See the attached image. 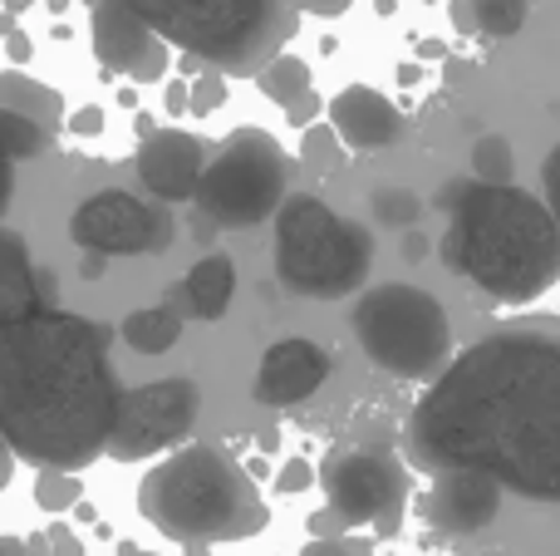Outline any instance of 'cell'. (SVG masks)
<instances>
[{
    "label": "cell",
    "mask_w": 560,
    "mask_h": 556,
    "mask_svg": "<svg viewBox=\"0 0 560 556\" xmlns=\"http://www.w3.org/2000/svg\"><path fill=\"white\" fill-rule=\"evenodd\" d=\"M408 463L472 468L532 502H560V325H506L447 360L408 414Z\"/></svg>",
    "instance_id": "6da1fadb"
},
{
    "label": "cell",
    "mask_w": 560,
    "mask_h": 556,
    "mask_svg": "<svg viewBox=\"0 0 560 556\" xmlns=\"http://www.w3.org/2000/svg\"><path fill=\"white\" fill-rule=\"evenodd\" d=\"M108 340L98 321L49 305L0 325V433L15 459L84 473L108 453L128 390Z\"/></svg>",
    "instance_id": "7a4b0ae2"
},
{
    "label": "cell",
    "mask_w": 560,
    "mask_h": 556,
    "mask_svg": "<svg viewBox=\"0 0 560 556\" xmlns=\"http://www.w3.org/2000/svg\"><path fill=\"white\" fill-rule=\"evenodd\" d=\"M443 256L447 271L472 281L502 305H532L560 281V227L546 197L516 183H447L443 187Z\"/></svg>",
    "instance_id": "3957f363"
},
{
    "label": "cell",
    "mask_w": 560,
    "mask_h": 556,
    "mask_svg": "<svg viewBox=\"0 0 560 556\" xmlns=\"http://www.w3.org/2000/svg\"><path fill=\"white\" fill-rule=\"evenodd\" d=\"M143 15L187 59L222 69L226 79H256L295 39L300 15H345L354 0H118Z\"/></svg>",
    "instance_id": "277c9868"
},
{
    "label": "cell",
    "mask_w": 560,
    "mask_h": 556,
    "mask_svg": "<svg viewBox=\"0 0 560 556\" xmlns=\"http://www.w3.org/2000/svg\"><path fill=\"white\" fill-rule=\"evenodd\" d=\"M138 512L187 547L246 542L271 522L246 468L217 443H187L138 483Z\"/></svg>",
    "instance_id": "5b68a950"
},
{
    "label": "cell",
    "mask_w": 560,
    "mask_h": 556,
    "mask_svg": "<svg viewBox=\"0 0 560 556\" xmlns=\"http://www.w3.org/2000/svg\"><path fill=\"white\" fill-rule=\"evenodd\" d=\"M374 266V236L364 222L339 217L325 197L290 193L276 212V281L290 296L339 301L359 291Z\"/></svg>",
    "instance_id": "8992f818"
},
{
    "label": "cell",
    "mask_w": 560,
    "mask_h": 556,
    "mask_svg": "<svg viewBox=\"0 0 560 556\" xmlns=\"http://www.w3.org/2000/svg\"><path fill=\"white\" fill-rule=\"evenodd\" d=\"M354 340L369 364L394 380H438L453 360V321L423 286L388 281L359 296Z\"/></svg>",
    "instance_id": "52a82bcc"
},
{
    "label": "cell",
    "mask_w": 560,
    "mask_h": 556,
    "mask_svg": "<svg viewBox=\"0 0 560 556\" xmlns=\"http://www.w3.org/2000/svg\"><path fill=\"white\" fill-rule=\"evenodd\" d=\"M290 197V158L261 128H236L217 158H207V173L197 183V212L212 227L226 232H246L261 227L280 212Z\"/></svg>",
    "instance_id": "ba28073f"
},
{
    "label": "cell",
    "mask_w": 560,
    "mask_h": 556,
    "mask_svg": "<svg viewBox=\"0 0 560 556\" xmlns=\"http://www.w3.org/2000/svg\"><path fill=\"white\" fill-rule=\"evenodd\" d=\"M319 488H325V508H335L349 532L374 528L378 537H394L408 502V468L384 443H354L325 459Z\"/></svg>",
    "instance_id": "9c48e42d"
},
{
    "label": "cell",
    "mask_w": 560,
    "mask_h": 556,
    "mask_svg": "<svg viewBox=\"0 0 560 556\" xmlns=\"http://www.w3.org/2000/svg\"><path fill=\"white\" fill-rule=\"evenodd\" d=\"M177 227L163 202L128 193V187H104L84 197L69 217V242L89 256H163L173 246Z\"/></svg>",
    "instance_id": "30bf717a"
},
{
    "label": "cell",
    "mask_w": 560,
    "mask_h": 556,
    "mask_svg": "<svg viewBox=\"0 0 560 556\" xmlns=\"http://www.w3.org/2000/svg\"><path fill=\"white\" fill-rule=\"evenodd\" d=\"M202 419V384L197 380H153L138 384V390H124V409H118V429L108 439L104 459L114 463H138L153 459V453H167L187 439Z\"/></svg>",
    "instance_id": "8fae6325"
},
{
    "label": "cell",
    "mask_w": 560,
    "mask_h": 556,
    "mask_svg": "<svg viewBox=\"0 0 560 556\" xmlns=\"http://www.w3.org/2000/svg\"><path fill=\"white\" fill-rule=\"evenodd\" d=\"M89 30H94V55L104 69L128 74L138 84H158L173 65L167 39L148 25L143 15H133L118 0H89Z\"/></svg>",
    "instance_id": "7c38bea8"
},
{
    "label": "cell",
    "mask_w": 560,
    "mask_h": 556,
    "mask_svg": "<svg viewBox=\"0 0 560 556\" xmlns=\"http://www.w3.org/2000/svg\"><path fill=\"white\" fill-rule=\"evenodd\" d=\"M138 183L158 197V202H192L197 183L207 173V143L187 128H143L138 138Z\"/></svg>",
    "instance_id": "4fadbf2b"
},
{
    "label": "cell",
    "mask_w": 560,
    "mask_h": 556,
    "mask_svg": "<svg viewBox=\"0 0 560 556\" xmlns=\"http://www.w3.org/2000/svg\"><path fill=\"white\" fill-rule=\"evenodd\" d=\"M502 483L487 478V473L472 468H447L433 473V488L423 498V518L433 532H447V537H472V532L492 528L497 512H502Z\"/></svg>",
    "instance_id": "5bb4252c"
},
{
    "label": "cell",
    "mask_w": 560,
    "mask_h": 556,
    "mask_svg": "<svg viewBox=\"0 0 560 556\" xmlns=\"http://www.w3.org/2000/svg\"><path fill=\"white\" fill-rule=\"evenodd\" d=\"M325 380H329V355L319 350L315 340H305V335H290V340H276L271 350L261 355L252 394L266 409H295V404H305Z\"/></svg>",
    "instance_id": "9a60e30c"
},
{
    "label": "cell",
    "mask_w": 560,
    "mask_h": 556,
    "mask_svg": "<svg viewBox=\"0 0 560 556\" xmlns=\"http://www.w3.org/2000/svg\"><path fill=\"white\" fill-rule=\"evenodd\" d=\"M329 128L339 134V143L354 148V153H374V148H388L404 138V114L388 94L369 84H349L329 99Z\"/></svg>",
    "instance_id": "2e32d148"
},
{
    "label": "cell",
    "mask_w": 560,
    "mask_h": 556,
    "mask_svg": "<svg viewBox=\"0 0 560 556\" xmlns=\"http://www.w3.org/2000/svg\"><path fill=\"white\" fill-rule=\"evenodd\" d=\"M39 305H45V296H39V276L35 262H30L25 236L0 227V325L35 315Z\"/></svg>",
    "instance_id": "e0dca14e"
},
{
    "label": "cell",
    "mask_w": 560,
    "mask_h": 556,
    "mask_svg": "<svg viewBox=\"0 0 560 556\" xmlns=\"http://www.w3.org/2000/svg\"><path fill=\"white\" fill-rule=\"evenodd\" d=\"M183 301L197 321H222L236 301V262L222 252L202 256L192 271L183 276Z\"/></svg>",
    "instance_id": "ac0fdd59"
},
{
    "label": "cell",
    "mask_w": 560,
    "mask_h": 556,
    "mask_svg": "<svg viewBox=\"0 0 560 556\" xmlns=\"http://www.w3.org/2000/svg\"><path fill=\"white\" fill-rule=\"evenodd\" d=\"M45 143H49V128H39L35 118L0 104V217H5L10 197H15V167L25 158L45 153Z\"/></svg>",
    "instance_id": "d6986e66"
},
{
    "label": "cell",
    "mask_w": 560,
    "mask_h": 556,
    "mask_svg": "<svg viewBox=\"0 0 560 556\" xmlns=\"http://www.w3.org/2000/svg\"><path fill=\"white\" fill-rule=\"evenodd\" d=\"M0 104L15 108V114L35 118L39 128H65V94H59L55 84H45V79L25 74V69H0Z\"/></svg>",
    "instance_id": "ffe728a7"
},
{
    "label": "cell",
    "mask_w": 560,
    "mask_h": 556,
    "mask_svg": "<svg viewBox=\"0 0 560 556\" xmlns=\"http://www.w3.org/2000/svg\"><path fill=\"white\" fill-rule=\"evenodd\" d=\"M118 335H124V345L138 355H167L183 340V321H177L173 305H143V311L124 315Z\"/></svg>",
    "instance_id": "44dd1931"
},
{
    "label": "cell",
    "mask_w": 560,
    "mask_h": 556,
    "mask_svg": "<svg viewBox=\"0 0 560 556\" xmlns=\"http://www.w3.org/2000/svg\"><path fill=\"white\" fill-rule=\"evenodd\" d=\"M256 89H261V94L271 99V104L290 108L300 94H310V89H315V74H310V65H305L300 55H285V49H280L271 65H266L261 74H256Z\"/></svg>",
    "instance_id": "7402d4cb"
},
{
    "label": "cell",
    "mask_w": 560,
    "mask_h": 556,
    "mask_svg": "<svg viewBox=\"0 0 560 556\" xmlns=\"http://www.w3.org/2000/svg\"><path fill=\"white\" fill-rule=\"evenodd\" d=\"M477 20V35H492V39H512L526 30L532 20V0H467Z\"/></svg>",
    "instance_id": "603a6c76"
},
{
    "label": "cell",
    "mask_w": 560,
    "mask_h": 556,
    "mask_svg": "<svg viewBox=\"0 0 560 556\" xmlns=\"http://www.w3.org/2000/svg\"><path fill=\"white\" fill-rule=\"evenodd\" d=\"M79 498H84V483H79V473H69V468H39V478H35V508L69 512V508H79Z\"/></svg>",
    "instance_id": "cb8c5ba5"
},
{
    "label": "cell",
    "mask_w": 560,
    "mask_h": 556,
    "mask_svg": "<svg viewBox=\"0 0 560 556\" xmlns=\"http://www.w3.org/2000/svg\"><path fill=\"white\" fill-rule=\"evenodd\" d=\"M512 167H516V158H512V143H506L502 134L477 138V148H472V177L477 183H512Z\"/></svg>",
    "instance_id": "d4e9b609"
},
{
    "label": "cell",
    "mask_w": 560,
    "mask_h": 556,
    "mask_svg": "<svg viewBox=\"0 0 560 556\" xmlns=\"http://www.w3.org/2000/svg\"><path fill=\"white\" fill-rule=\"evenodd\" d=\"M418 212H423V202H418V193H408V187H378L374 193V217L384 227H413Z\"/></svg>",
    "instance_id": "484cf974"
},
{
    "label": "cell",
    "mask_w": 560,
    "mask_h": 556,
    "mask_svg": "<svg viewBox=\"0 0 560 556\" xmlns=\"http://www.w3.org/2000/svg\"><path fill=\"white\" fill-rule=\"evenodd\" d=\"M300 153H305V163H315V167H339L345 163V143H339V134L329 124H310Z\"/></svg>",
    "instance_id": "4316f807"
},
{
    "label": "cell",
    "mask_w": 560,
    "mask_h": 556,
    "mask_svg": "<svg viewBox=\"0 0 560 556\" xmlns=\"http://www.w3.org/2000/svg\"><path fill=\"white\" fill-rule=\"evenodd\" d=\"M300 556H374V542L349 537V532H339V537H310Z\"/></svg>",
    "instance_id": "83f0119b"
},
{
    "label": "cell",
    "mask_w": 560,
    "mask_h": 556,
    "mask_svg": "<svg viewBox=\"0 0 560 556\" xmlns=\"http://www.w3.org/2000/svg\"><path fill=\"white\" fill-rule=\"evenodd\" d=\"M187 84H192V114H212V108L226 99V74L222 69H207V74L187 79Z\"/></svg>",
    "instance_id": "f1b7e54d"
},
{
    "label": "cell",
    "mask_w": 560,
    "mask_h": 556,
    "mask_svg": "<svg viewBox=\"0 0 560 556\" xmlns=\"http://www.w3.org/2000/svg\"><path fill=\"white\" fill-rule=\"evenodd\" d=\"M541 197H546V207H551V217L560 227V143L546 153V163H541Z\"/></svg>",
    "instance_id": "f546056e"
},
{
    "label": "cell",
    "mask_w": 560,
    "mask_h": 556,
    "mask_svg": "<svg viewBox=\"0 0 560 556\" xmlns=\"http://www.w3.org/2000/svg\"><path fill=\"white\" fill-rule=\"evenodd\" d=\"M310 483H319V473L310 468L305 459H290L285 468H280V483H276V488H280V493H305Z\"/></svg>",
    "instance_id": "4dcf8cb0"
},
{
    "label": "cell",
    "mask_w": 560,
    "mask_h": 556,
    "mask_svg": "<svg viewBox=\"0 0 560 556\" xmlns=\"http://www.w3.org/2000/svg\"><path fill=\"white\" fill-rule=\"evenodd\" d=\"M285 114H290V124H295V128H310V124H315V114H319V94H315V89H310V94H300Z\"/></svg>",
    "instance_id": "1f68e13d"
},
{
    "label": "cell",
    "mask_w": 560,
    "mask_h": 556,
    "mask_svg": "<svg viewBox=\"0 0 560 556\" xmlns=\"http://www.w3.org/2000/svg\"><path fill=\"white\" fill-rule=\"evenodd\" d=\"M65 128H74V134L79 138H94L98 134V128H104V108H94V104H89V108H79V114L74 118H69V124Z\"/></svg>",
    "instance_id": "d6a6232c"
},
{
    "label": "cell",
    "mask_w": 560,
    "mask_h": 556,
    "mask_svg": "<svg viewBox=\"0 0 560 556\" xmlns=\"http://www.w3.org/2000/svg\"><path fill=\"white\" fill-rule=\"evenodd\" d=\"M339 532H349V528H345V518H339L335 508H325V512L310 518V537H339Z\"/></svg>",
    "instance_id": "836d02e7"
},
{
    "label": "cell",
    "mask_w": 560,
    "mask_h": 556,
    "mask_svg": "<svg viewBox=\"0 0 560 556\" xmlns=\"http://www.w3.org/2000/svg\"><path fill=\"white\" fill-rule=\"evenodd\" d=\"M167 114H173V118L192 114V84H187V79H177V84H167Z\"/></svg>",
    "instance_id": "e575fe53"
},
{
    "label": "cell",
    "mask_w": 560,
    "mask_h": 556,
    "mask_svg": "<svg viewBox=\"0 0 560 556\" xmlns=\"http://www.w3.org/2000/svg\"><path fill=\"white\" fill-rule=\"evenodd\" d=\"M49 556H84V542H79L69 528H55L49 532Z\"/></svg>",
    "instance_id": "d590c367"
},
{
    "label": "cell",
    "mask_w": 560,
    "mask_h": 556,
    "mask_svg": "<svg viewBox=\"0 0 560 556\" xmlns=\"http://www.w3.org/2000/svg\"><path fill=\"white\" fill-rule=\"evenodd\" d=\"M10 478H15V449H10V439L0 433V493L10 488Z\"/></svg>",
    "instance_id": "8d00e7d4"
},
{
    "label": "cell",
    "mask_w": 560,
    "mask_h": 556,
    "mask_svg": "<svg viewBox=\"0 0 560 556\" xmlns=\"http://www.w3.org/2000/svg\"><path fill=\"white\" fill-rule=\"evenodd\" d=\"M30 49H35V45H30V35H20V30H10V35H5V55L15 59V65H25Z\"/></svg>",
    "instance_id": "74e56055"
},
{
    "label": "cell",
    "mask_w": 560,
    "mask_h": 556,
    "mask_svg": "<svg viewBox=\"0 0 560 556\" xmlns=\"http://www.w3.org/2000/svg\"><path fill=\"white\" fill-rule=\"evenodd\" d=\"M453 20L463 35H477V20H472V5H467V0H453Z\"/></svg>",
    "instance_id": "f35d334b"
},
{
    "label": "cell",
    "mask_w": 560,
    "mask_h": 556,
    "mask_svg": "<svg viewBox=\"0 0 560 556\" xmlns=\"http://www.w3.org/2000/svg\"><path fill=\"white\" fill-rule=\"evenodd\" d=\"M0 556H30V542H20V537H0Z\"/></svg>",
    "instance_id": "ab89813d"
},
{
    "label": "cell",
    "mask_w": 560,
    "mask_h": 556,
    "mask_svg": "<svg viewBox=\"0 0 560 556\" xmlns=\"http://www.w3.org/2000/svg\"><path fill=\"white\" fill-rule=\"evenodd\" d=\"M0 5H5V10H10V15H25V10H35V5H39V0H0Z\"/></svg>",
    "instance_id": "60d3db41"
},
{
    "label": "cell",
    "mask_w": 560,
    "mask_h": 556,
    "mask_svg": "<svg viewBox=\"0 0 560 556\" xmlns=\"http://www.w3.org/2000/svg\"><path fill=\"white\" fill-rule=\"evenodd\" d=\"M118 556H153V552H143V547H133V542H124V547H118Z\"/></svg>",
    "instance_id": "b9f144b4"
}]
</instances>
